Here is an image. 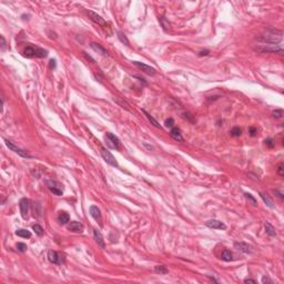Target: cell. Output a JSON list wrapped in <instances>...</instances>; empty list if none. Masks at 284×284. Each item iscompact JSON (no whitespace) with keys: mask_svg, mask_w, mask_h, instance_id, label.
I'll use <instances>...</instances> for the list:
<instances>
[{"mask_svg":"<svg viewBox=\"0 0 284 284\" xmlns=\"http://www.w3.org/2000/svg\"><path fill=\"white\" fill-rule=\"evenodd\" d=\"M282 39H283V32L281 30L269 28L261 37H259L258 40L265 42V43H269V45H276V43L282 41Z\"/></svg>","mask_w":284,"mask_h":284,"instance_id":"obj_1","label":"cell"},{"mask_svg":"<svg viewBox=\"0 0 284 284\" xmlns=\"http://www.w3.org/2000/svg\"><path fill=\"white\" fill-rule=\"evenodd\" d=\"M255 51L259 52H266V53H279V55H283V48L281 46L278 45H262L254 48Z\"/></svg>","mask_w":284,"mask_h":284,"instance_id":"obj_2","label":"cell"},{"mask_svg":"<svg viewBox=\"0 0 284 284\" xmlns=\"http://www.w3.org/2000/svg\"><path fill=\"white\" fill-rule=\"evenodd\" d=\"M48 260L53 264L57 265H61L62 263H65V255L59 253L57 251H53V250H50L48 252Z\"/></svg>","mask_w":284,"mask_h":284,"instance_id":"obj_3","label":"cell"},{"mask_svg":"<svg viewBox=\"0 0 284 284\" xmlns=\"http://www.w3.org/2000/svg\"><path fill=\"white\" fill-rule=\"evenodd\" d=\"M106 144H108V147L111 149H116V150H119L120 148H121V142H120V140L117 138L114 134H112V133L108 132L106 134Z\"/></svg>","mask_w":284,"mask_h":284,"instance_id":"obj_4","label":"cell"},{"mask_svg":"<svg viewBox=\"0 0 284 284\" xmlns=\"http://www.w3.org/2000/svg\"><path fill=\"white\" fill-rule=\"evenodd\" d=\"M6 145L8 147V148L11 150V151H13L15 153H17L18 155H20V157H22V158H31V155L28 153V152L26 151V150H23V149L19 148V147H17L13 142L9 141V140H6Z\"/></svg>","mask_w":284,"mask_h":284,"instance_id":"obj_5","label":"cell"},{"mask_svg":"<svg viewBox=\"0 0 284 284\" xmlns=\"http://www.w3.org/2000/svg\"><path fill=\"white\" fill-rule=\"evenodd\" d=\"M101 155H102L103 160L106 162V163H108V164L112 165V167H116V168H118V167H119V164H118V162H117L116 158H114V157L111 154V152H110L109 150H106V148L101 149Z\"/></svg>","mask_w":284,"mask_h":284,"instance_id":"obj_6","label":"cell"},{"mask_svg":"<svg viewBox=\"0 0 284 284\" xmlns=\"http://www.w3.org/2000/svg\"><path fill=\"white\" fill-rule=\"evenodd\" d=\"M47 185H48V189L51 191L52 193L56 194V195H62L63 193V189H62V185L59 182L55 180H49L47 181Z\"/></svg>","mask_w":284,"mask_h":284,"instance_id":"obj_7","label":"cell"},{"mask_svg":"<svg viewBox=\"0 0 284 284\" xmlns=\"http://www.w3.org/2000/svg\"><path fill=\"white\" fill-rule=\"evenodd\" d=\"M19 208H20L21 216H22L23 219H27V218H28V211H29V201L27 200L26 198H22V199L20 200Z\"/></svg>","mask_w":284,"mask_h":284,"instance_id":"obj_8","label":"cell"},{"mask_svg":"<svg viewBox=\"0 0 284 284\" xmlns=\"http://www.w3.org/2000/svg\"><path fill=\"white\" fill-rule=\"evenodd\" d=\"M205 225L210 229H216V230H225L226 225L223 222L219 221V220H209L205 222Z\"/></svg>","mask_w":284,"mask_h":284,"instance_id":"obj_9","label":"cell"},{"mask_svg":"<svg viewBox=\"0 0 284 284\" xmlns=\"http://www.w3.org/2000/svg\"><path fill=\"white\" fill-rule=\"evenodd\" d=\"M133 65L136 66V67H138V68L143 71V72L150 74V76H154L155 74V69L150 67V66L144 65V63H142V62H139V61H133Z\"/></svg>","mask_w":284,"mask_h":284,"instance_id":"obj_10","label":"cell"},{"mask_svg":"<svg viewBox=\"0 0 284 284\" xmlns=\"http://www.w3.org/2000/svg\"><path fill=\"white\" fill-rule=\"evenodd\" d=\"M88 16H89V18H90L93 22H96V23H98V25H100V26H106V22L104 21V19L102 18L101 16H99L98 13H96V12H93V11H88Z\"/></svg>","mask_w":284,"mask_h":284,"instance_id":"obj_11","label":"cell"},{"mask_svg":"<svg viewBox=\"0 0 284 284\" xmlns=\"http://www.w3.org/2000/svg\"><path fill=\"white\" fill-rule=\"evenodd\" d=\"M234 248H235L236 250H239V251L243 252V253H246V254H248V253L252 252L251 246L244 242H235L234 243Z\"/></svg>","mask_w":284,"mask_h":284,"instance_id":"obj_12","label":"cell"},{"mask_svg":"<svg viewBox=\"0 0 284 284\" xmlns=\"http://www.w3.org/2000/svg\"><path fill=\"white\" fill-rule=\"evenodd\" d=\"M37 48L38 47H33V46H28L27 48L23 50V56L26 58H35L37 57Z\"/></svg>","mask_w":284,"mask_h":284,"instance_id":"obj_13","label":"cell"},{"mask_svg":"<svg viewBox=\"0 0 284 284\" xmlns=\"http://www.w3.org/2000/svg\"><path fill=\"white\" fill-rule=\"evenodd\" d=\"M93 238L96 240V242L98 243V245L100 246L101 248H104V240L102 234L100 233V231H98L97 229L93 230Z\"/></svg>","mask_w":284,"mask_h":284,"instance_id":"obj_14","label":"cell"},{"mask_svg":"<svg viewBox=\"0 0 284 284\" xmlns=\"http://www.w3.org/2000/svg\"><path fill=\"white\" fill-rule=\"evenodd\" d=\"M68 229L70 231H73V232H81L83 230V225L78 221H73V222H70L68 224Z\"/></svg>","mask_w":284,"mask_h":284,"instance_id":"obj_15","label":"cell"},{"mask_svg":"<svg viewBox=\"0 0 284 284\" xmlns=\"http://www.w3.org/2000/svg\"><path fill=\"white\" fill-rule=\"evenodd\" d=\"M90 47L93 49L96 52H98V53H100V55L104 56V57H106V56H108V52H106V50L103 48V47H101L99 43H94V42H92V43L90 45Z\"/></svg>","mask_w":284,"mask_h":284,"instance_id":"obj_16","label":"cell"},{"mask_svg":"<svg viewBox=\"0 0 284 284\" xmlns=\"http://www.w3.org/2000/svg\"><path fill=\"white\" fill-rule=\"evenodd\" d=\"M170 134H171V137L173 138L174 140H177V141H183V138H182V136H181V130L179 129V128H172L171 131H170Z\"/></svg>","mask_w":284,"mask_h":284,"instance_id":"obj_17","label":"cell"},{"mask_svg":"<svg viewBox=\"0 0 284 284\" xmlns=\"http://www.w3.org/2000/svg\"><path fill=\"white\" fill-rule=\"evenodd\" d=\"M90 214H91V216H92L94 220H97V221H101V212H100V210L98 209V207H96V205H92V207L90 208Z\"/></svg>","mask_w":284,"mask_h":284,"instance_id":"obj_18","label":"cell"},{"mask_svg":"<svg viewBox=\"0 0 284 284\" xmlns=\"http://www.w3.org/2000/svg\"><path fill=\"white\" fill-rule=\"evenodd\" d=\"M70 220V216L67 212H60L58 215V221L60 224H67Z\"/></svg>","mask_w":284,"mask_h":284,"instance_id":"obj_19","label":"cell"},{"mask_svg":"<svg viewBox=\"0 0 284 284\" xmlns=\"http://www.w3.org/2000/svg\"><path fill=\"white\" fill-rule=\"evenodd\" d=\"M260 195H261L262 200L264 201V203H266V205L270 208H274V203H273V201H272V199L270 197H269L268 194L264 193V192H261L260 193Z\"/></svg>","mask_w":284,"mask_h":284,"instance_id":"obj_20","label":"cell"},{"mask_svg":"<svg viewBox=\"0 0 284 284\" xmlns=\"http://www.w3.org/2000/svg\"><path fill=\"white\" fill-rule=\"evenodd\" d=\"M221 259H222L223 261H225V262L232 261V260H233L232 252L229 251V250H224V251L222 252V254H221Z\"/></svg>","mask_w":284,"mask_h":284,"instance_id":"obj_21","label":"cell"},{"mask_svg":"<svg viewBox=\"0 0 284 284\" xmlns=\"http://www.w3.org/2000/svg\"><path fill=\"white\" fill-rule=\"evenodd\" d=\"M16 234L18 236H21V238H25V239H29V238H31V233H30V231H28V230L26 229H19L16 231Z\"/></svg>","mask_w":284,"mask_h":284,"instance_id":"obj_22","label":"cell"},{"mask_svg":"<svg viewBox=\"0 0 284 284\" xmlns=\"http://www.w3.org/2000/svg\"><path fill=\"white\" fill-rule=\"evenodd\" d=\"M264 228H265V232H266V234L270 236H275V229L273 228V226L270 224L269 222H265L264 224Z\"/></svg>","mask_w":284,"mask_h":284,"instance_id":"obj_23","label":"cell"},{"mask_svg":"<svg viewBox=\"0 0 284 284\" xmlns=\"http://www.w3.org/2000/svg\"><path fill=\"white\" fill-rule=\"evenodd\" d=\"M142 112L144 113V116L147 117V119H148L149 121L151 122V124H153V126H154L155 128H161V127H160V124H159V122L154 119V118H153V117L151 116V114H149V113L147 112L145 110H142Z\"/></svg>","mask_w":284,"mask_h":284,"instance_id":"obj_24","label":"cell"},{"mask_svg":"<svg viewBox=\"0 0 284 284\" xmlns=\"http://www.w3.org/2000/svg\"><path fill=\"white\" fill-rule=\"evenodd\" d=\"M154 271H155V273H158V274H167L169 272V270L164 265H158V266L154 268Z\"/></svg>","mask_w":284,"mask_h":284,"instance_id":"obj_25","label":"cell"},{"mask_svg":"<svg viewBox=\"0 0 284 284\" xmlns=\"http://www.w3.org/2000/svg\"><path fill=\"white\" fill-rule=\"evenodd\" d=\"M118 38H119V40L122 42V43H124L126 46H129V40H128L127 36L124 35L123 32H121V31H118Z\"/></svg>","mask_w":284,"mask_h":284,"instance_id":"obj_26","label":"cell"},{"mask_svg":"<svg viewBox=\"0 0 284 284\" xmlns=\"http://www.w3.org/2000/svg\"><path fill=\"white\" fill-rule=\"evenodd\" d=\"M47 56H48V51H47V50L39 48V47L37 48V57H38V58H45Z\"/></svg>","mask_w":284,"mask_h":284,"instance_id":"obj_27","label":"cell"},{"mask_svg":"<svg viewBox=\"0 0 284 284\" xmlns=\"http://www.w3.org/2000/svg\"><path fill=\"white\" fill-rule=\"evenodd\" d=\"M160 22H161L162 27H163V29H164V30H169V29H170V22H169L168 20L165 19L164 17H161V18H160Z\"/></svg>","mask_w":284,"mask_h":284,"instance_id":"obj_28","label":"cell"},{"mask_svg":"<svg viewBox=\"0 0 284 284\" xmlns=\"http://www.w3.org/2000/svg\"><path fill=\"white\" fill-rule=\"evenodd\" d=\"M32 230L36 232V234H37V235H39V236L43 235V229H42V228L39 225V224H36V225H33L32 226Z\"/></svg>","mask_w":284,"mask_h":284,"instance_id":"obj_29","label":"cell"},{"mask_svg":"<svg viewBox=\"0 0 284 284\" xmlns=\"http://www.w3.org/2000/svg\"><path fill=\"white\" fill-rule=\"evenodd\" d=\"M244 195H245V198L248 199V202H251V204L253 205V207H256V205H258V202H256V200H255V198H253V195H252V194L245 193Z\"/></svg>","mask_w":284,"mask_h":284,"instance_id":"obj_30","label":"cell"},{"mask_svg":"<svg viewBox=\"0 0 284 284\" xmlns=\"http://www.w3.org/2000/svg\"><path fill=\"white\" fill-rule=\"evenodd\" d=\"M231 134L233 137H240L242 134V130L240 129L239 127H234L232 130H231Z\"/></svg>","mask_w":284,"mask_h":284,"instance_id":"obj_31","label":"cell"},{"mask_svg":"<svg viewBox=\"0 0 284 284\" xmlns=\"http://www.w3.org/2000/svg\"><path fill=\"white\" fill-rule=\"evenodd\" d=\"M272 116L274 117V118H276V119H281L282 117H283V110H281V109L274 110V111L272 112Z\"/></svg>","mask_w":284,"mask_h":284,"instance_id":"obj_32","label":"cell"},{"mask_svg":"<svg viewBox=\"0 0 284 284\" xmlns=\"http://www.w3.org/2000/svg\"><path fill=\"white\" fill-rule=\"evenodd\" d=\"M16 248H17V250H18L19 252H26V251H27V248H28V246H27L26 244H25V243L19 242V243H17Z\"/></svg>","mask_w":284,"mask_h":284,"instance_id":"obj_33","label":"cell"},{"mask_svg":"<svg viewBox=\"0 0 284 284\" xmlns=\"http://www.w3.org/2000/svg\"><path fill=\"white\" fill-rule=\"evenodd\" d=\"M173 124H174V120L172 119V118H169V119L165 120L164 126L167 127V128H172V127H173Z\"/></svg>","mask_w":284,"mask_h":284,"instance_id":"obj_34","label":"cell"},{"mask_svg":"<svg viewBox=\"0 0 284 284\" xmlns=\"http://www.w3.org/2000/svg\"><path fill=\"white\" fill-rule=\"evenodd\" d=\"M273 192H274V193L276 194L281 200H283L284 199V193H283V191L282 190H280V189H275V190H273Z\"/></svg>","mask_w":284,"mask_h":284,"instance_id":"obj_35","label":"cell"},{"mask_svg":"<svg viewBox=\"0 0 284 284\" xmlns=\"http://www.w3.org/2000/svg\"><path fill=\"white\" fill-rule=\"evenodd\" d=\"M278 173L281 175V177H283V175H284V164H283V163H280V164H279Z\"/></svg>","mask_w":284,"mask_h":284,"instance_id":"obj_36","label":"cell"},{"mask_svg":"<svg viewBox=\"0 0 284 284\" xmlns=\"http://www.w3.org/2000/svg\"><path fill=\"white\" fill-rule=\"evenodd\" d=\"M265 144L268 145L269 148H273V147H274V142H273V140H272V139H270V138H269V139L265 140Z\"/></svg>","mask_w":284,"mask_h":284,"instance_id":"obj_37","label":"cell"},{"mask_svg":"<svg viewBox=\"0 0 284 284\" xmlns=\"http://www.w3.org/2000/svg\"><path fill=\"white\" fill-rule=\"evenodd\" d=\"M262 283H263V284H265V283H271V284H272V283H273V281H272V280H271L270 278H269V276H263V278H262Z\"/></svg>","mask_w":284,"mask_h":284,"instance_id":"obj_38","label":"cell"},{"mask_svg":"<svg viewBox=\"0 0 284 284\" xmlns=\"http://www.w3.org/2000/svg\"><path fill=\"white\" fill-rule=\"evenodd\" d=\"M248 131H250V134H251L252 137H254L256 133H258V130H256V128H254V127H251L250 129H248Z\"/></svg>","mask_w":284,"mask_h":284,"instance_id":"obj_39","label":"cell"},{"mask_svg":"<svg viewBox=\"0 0 284 284\" xmlns=\"http://www.w3.org/2000/svg\"><path fill=\"white\" fill-rule=\"evenodd\" d=\"M0 39H1V50L5 51V49H6V40H5V38H3V36L0 37Z\"/></svg>","mask_w":284,"mask_h":284,"instance_id":"obj_40","label":"cell"},{"mask_svg":"<svg viewBox=\"0 0 284 284\" xmlns=\"http://www.w3.org/2000/svg\"><path fill=\"white\" fill-rule=\"evenodd\" d=\"M49 67H50V69H55L56 68V60L51 59V60H50V63H49Z\"/></svg>","mask_w":284,"mask_h":284,"instance_id":"obj_41","label":"cell"},{"mask_svg":"<svg viewBox=\"0 0 284 284\" xmlns=\"http://www.w3.org/2000/svg\"><path fill=\"white\" fill-rule=\"evenodd\" d=\"M244 283H252V284H255L256 282H255V280H252V279H245V280H244Z\"/></svg>","mask_w":284,"mask_h":284,"instance_id":"obj_42","label":"cell"},{"mask_svg":"<svg viewBox=\"0 0 284 284\" xmlns=\"http://www.w3.org/2000/svg\"><path fill=\"white\" fill-rule=\"evenodd\" d=\"M209 55V50H204V51L200 52V56H208Z\"/></svg>","mask_w":284,"mask_h":284,"instance_id":"obj_43","label":"cell"}]
</instances>
